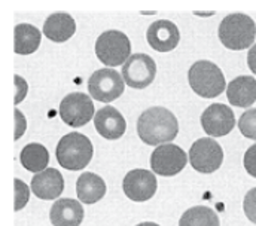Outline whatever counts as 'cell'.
I'll use <instances>...</instances> for the list:
<instances>
[{
    "instance_id": "1",
    "label": "cell",
    "mask_w": 256,
    "mask_h": 226,
    "mask_svg": "<svg viewBox=\"0 0 256 226\" xmlns=\"http://www.w3.org/2000/svg\"><path fill=\"white\" fill-rule=\"evenodd\" d=\"M179 124L173 113L164 108H150L137 119V134L149 146H160L176 138Z\"/></svg>"
},
{
    "instance_id": "2",
    "label": "cell",
    "mask_w": 256,
    "mask_h": 226,
    "mask_svg": "<svg viewBox=\"0 0 256 226\" xmlns=\"http://www.w3.org/2000/svg\"><path fill=\"white\" fill-rule=\"evenodd\" d=\"M218 34L225 48L232 51L248 50L255 42L256 24L246 14H230L222 20Z\"/></svg>"
},
{
    "instance_id": "3",
    "label": "cell",
    "mask_w": 256,
    "mask_h": 226,
    "mask_svg": "<svg viewBox=\"0 0 256 226\" xmlns=\"http://www.w3.org/2000/svg\"><path fill=\"white\" fill-rule=\"evenodd\" d=\"M192 91L202 98H214L225 91L226 82L222 70L212 61L201 60L194 62L188 72Z\"/></svg>"
},
{
    "instance_id": "4",
    "label": "cell",
    "mask_w": 256,
    "mask_h": 226,
    "mask_svg": "<svg viewBox=\"0 0 256 226\" xmlns=\"http://www.w3.org/2000/svg\"><path fill=\"white\" fill-rule=\"evenodd\" d=\"M92 143L80 132H68L57 144L56 156L58 164L66 170H84L92 158Z\"/></svg>"
},
{
    "instance_id": "5",
    "label": "cell",
    "mask_w": 256,
    "mask_h": 226,
    "mask_svg": "<svg viewBox=\"0 0 256 226\" xmlns=\"http://www.w3.org/2000/svg\"><path fill=\"white\" fill-rule=\"evenodd\" d=\"M131 44L126 33L120 30H108L97 38L96 56L108 67L121 66L130 58Z\"/></svg>"
},
{
    "instance_id": "6",
    "label": "cell",
    "mask_w": 256,
    "mask_h": 226,
    "mask_svg": "<svg viewBox=\"0 0 256 226\" xmlns=\"http://www.w3.org/2000/svg\"><path fill=\"white\" fill-rule=\"evenodd\" d=\"M126 80L114 68H100L90 76V96L102 103H110L120 98L124 92Z\"/></svg>"
},
{
    "instance_id": "7",
    "label": "cell",
    "mask_w": 256,
    "mask_h": 226,
    "mask_svg": "<svg viewBox=\"0 0 256 226\" xmlns=\"http://www.w3.org/2000/svg\"><path fill=\"white\" fill-rule=\"evenodd\" d=\"M188 156L192 168L202 174L214 172L224 162V150L220 144L210 137L198 138L191 146Z\"/></svg>"
},
{
    "instance_id": "8",
    "label": "cell",
    "mask_w": 256,
    "mask_h": 226,
    "mask_svg": "<svg viewBox=\"0 0 256 226\" xmlns=\"http://www.w3.org/2000/svg\"><path fill=\"white\" fill-rule=\"evenodd\" d=\"M121 73L130 88L143 90L154 82L156 76V64L148 54H134L126 61Z\"/></svg>"
},
{
    "instance_id": "9",
    "label": "cell",
    "mask_w": 256,
    "mask_h": 226,
    "mask_svg": "<svg viewBox=\"0 0 256 226\" xmlns=\"http://www.w3.org/2000/svg\"><path fill=\"white\" fill-rule=\"evenodd\" d=\"M188 155L178 144H160L150 155V168L155 174L170 177L186 167Z\"/></svg>"
},
{
    "instance_id": "10",
    "label": "cell",
    "mask_w": 256,
    "mask_h": 226,
    "mask_svg": "<svg viewBox=\"0 0 256 226\" xmlns=\"http://www.w3.org/2000/svg\"><path fill=\"white\" fill-rule=\"evenodd\" d=\"M60 116L72 128H79L88 124L94 116V103L84 92H72L60 103Z\"/></svg>"
},
{
    "instance_id": "11",
    "label": "cell",
    "mask_w": 256,
    "mask_h": 226,
    "mask_svg": "<svg viewBox=\"0 0 256 226\" xmlns=\"http://www.w3.org/2000/svg\"><path fill=\"white\" fill-rule=\"evenodd\" d=\"M158 183L154 172L149 170H131L122 180V189L131 201L144 202L150 200L156 192Z\"/></svg>"
},
{
    "instance_id": "12",
    "label": "cell",
    "mask_w": 256,
    "mask_h": 226,
    "mask_svg": "<svg viewBox=\"0 0 256 226\" xmlns=\"http://www.w3.org/2000/svg\"><path fill=\"white\" fill-rule=\"evenodd\" d=\"M236 125V116L232 109L226 104L214 103L208 106L201 114V126L212 137H224L232 131Z\"/></svg>"
},
{
    "instance_id": "13",
    "label": "cell",
    "mask_w": 256,
    "mask_h": 226,
    "mask_svg": "<svg viewBox=\"0 0 256 226\" xmlns=\"http://www.w3.org/2000/svg\"><path fill=\"white\" fill-rule=\"evenodd\" d=\"M146 39L152 50L158 52H170L179 45L180 32L173 21L158 20L149 26Z\"/></svg>"
},
{
    "instance_id": "14",
    "label": "cell",
    "mask_w": 256,
    "mask_h": 226,
    "mask_svg": "<svg viewBox=\"0 0 256 226\" xmlns=\"http://www.w3.org/2000/svg\"><path fill=\"white\" fill-rule=\"evenodd\" d=\"M94 125H96L97 132L108 140L121 138L127 130V122L122 113L112 106H106L96 113Z\"/></svg>"
},
{
    "instance_id": "15",
    "label": "cell",
    "mask_w": 256,
    "mask_h": 226,
    "mask_svg": "<svg viewBox=\"0 0 256 226\" xmlns=\"http://www.w3.org/2000/svg\"><path fill=\"white\" fill-rule=\"evenodd\" d=\"M64 190V178L56 168H46L32 178V192L40 200H56Z\"/></svg>"
},
{
    "instance_id": "16",
    "label": "cell",
    "mask_w": 256,
    "mask_h": 226,
    "mask_svg": "<svg viewBox=\"0 0 256 226\" xmlns=\"http://www.w3.org/2000/svg\"><path fill=\"white\" fill-rule=\"evenodd\" d=\"M85 212L76 200L63 198L52 204L50 219L54 226H79L84 220Z\"/></svg>"
},
{
    "instance_id": "17",
    "label": "cell",
    "mask_w": 256,
    "mask_h": 226,
    "mask_svg": "<svg viewBox=\"0 0 256 226\" xmlns=\"http://www.w3.org/2000/svg\"><path fill=\"white\" fill-rule=\"evenodd\" d=\"M228 102L237 108H250L256 102V79L254 76H238L226 88Z\"/></svg>"
},
{
    "instance_id": "18",
    "label": "cell",
    "mask_w": 256,
    "mask_h": 226,
    "mask_svg": "<svg viewBox=\"0 0 256 226\" xmlns=\"http://www.w3.org/2000/svg\"><path fill=\"white\" fill-rule=\"evenodd\" d=\"M76 32V22L72 15L66 12H57L46 18L44 24V34L57 44L68 40Z\"/></svg>"
},
{
    "instance_id": "19",
    "label": "cell",
    "mask_w": 256,
    "mask_h": 226,
    "mask_svg": "<svg viewBox=\"0 0 256 226\" xmlns=\"http://www.w3.org/2000/svg\"><path fill=\"white\" fill-rule=\"evenodd\" d=\"M76 194L80 202L84 204H96L106 194L104 180L94 172H82L76 182Z\"/></svg>"
},
{
    "instance_id": "20",
    "label": "cell",
    "mask_w": 256,
    "mask_h": 226,
    "mask_svg": "<svg viewBox=\"0 0 256 226\" xmlns=\"http://www.w3.org/2000/svg\"><path fill=\"white\" fill-rule=\"evenodd\" d=\"M15 44L14 51L20 56H28L39 50L42 33L38 27L30 24H18L14 30Z\"/></svg>"
},
{
    "instance_id": "21",
    "label": "cell",
    "mask_w": 256,
    "mask_h": 226,
    "mask_svg": "<svg viewBox=\"0 0 256 226\" xmlns=\"http://www.w3.org/2000/svg\"><path fill=\"white\" fill-rule=\"evenodd\" d=\"M20 161H21V166L24 168L38 174V172L46 170V167H48L50 154H48V150H46V148L44 144L30 143L21 150Z\"/></svg>"
},
{
    "instance_id": "22",
    "label": "cell",
    "mask_w": 256,
    "mask_h": 226,
    "mask_svg": "<svg viewBox=\"0 0 256 226\" xmlns=\"http://www.w3.org/2000/svg\"><path fill=\"white\" fill-rule=\"evenodd\" d=\"M179 226H220V224L218 214L212 208L206 206H196L182 214Z\"/></svg>"
},
{
    "instance_id": "23",
    "label": "cell",
    "mask_w": 256,
    "mask_h": 226,
    "mask_svg": "<svg viewBox=\"0 0 256 226\" xmlns=\"http://www.w3.org/2000/svg\"><path fill=\"white\" fill-rule=\"evenodd\" d=\"M240 132L250 140H256V109H249L240 116Z\"/></svg>"
},
{
    "instance_id": "24",
    "label": "cell",
    "mask_w": 256,
    "mask_h": 226,
    "mask_svg": "<svg viewBox=\"0 0 256 226\" xmlns=\"http://www.w3.org/2000/svg\"><path fill=\"white\" fill-rule=\"evenodd\" d=\"M14 183H15V207H14V210L18 212V210H22V208L26 207V204L28 202L30 189H28V186H27L22 180H20L18 177L14 180Z\"/></svg>"
},
{
    "instance_id": "25",
    "label": "cell",
    "mask_w": 256,
    "mask_h": 226,
    "mask_svg": "<svg viewBox=\"0 0 256 226\" xmlns=\"http://www.w3.org/2000/svg\"><path fill=\"white\" fill-rule=\"evenodd\" d=\"M243 210H244V214L248 216V219L256 224V188L250 189L246 194L244 201H243Z\"/></svg>"
},
{
    "instance_id": "26",
    "label": "cell",
    "mask_w": 256,
    "mask_h": 226,
    "mask_svg": "<svg viewBox=\"0 0 256 226\" xmlns=\"http://www.w3.org/2000/svg\"><path fill=\"white\" fill-rule=\"evenodd\" d=\"M243 166L248 171V174H250L256 178V144H252L246 150L244 158H243Z\"/></svg>"
},
{
    "instance_id": "27",
    "label": "cell",
    "mask_w": 256,
    "mask_h": 226,
    "mask_svg": "<svg viewBox=\"0 0 256 226\" xmlns=\"http://www.w3.org/2000/svg\"><path fill=\"white\" fill-rule=\"evenodd\" d=\"M15 86H16V94H15V104L21 103L27 94V82L21 76H15Z\"/></svg>"
},
{
    "instance_id": "28",
    "label": "cell",
    "mask_w": 256,
    "mask_h": 226,
    "mask_svg": "<svg viewBox=\"0 0 256 226\" xmlns=\"http://www.w3.org/2000/svg\"><path fill=\"white\" fill-rule=\"evenodd\" d=\"M26 125H27V122H26L24 114L20 112L18 109H15V140H18L24 134Z\"/></svg>"
},
{
    "instance_id": "29",
    "label": "cell",
    "mask_w": 256,
    "mask_h": 226,
    "mask_svg": "<svg viewBox=\"0 0 256 226\" xmlns=\"http://www.w3.org/2000/svg\"><path fill=\"white\" fill-rule=\"evenodd\" d=\"M248 64H249V68L252 70V73L256 74V45H254L250 50H249V54H248Z\"/></svg>"
},
{
    "instance_id": "30",
    "label": "cell",
    "mask_w": 256,
    "mask_h": 226,
    "mask_svg": "<svg viewBox=\"0 0 256 226\" xmlns=\"http://www.w3.org/2000/svg\"><path fill=\"white\" fill-rule=\"evenodd\" d=\"M195 15H200V16H210V15H214V12H194Z\"/></svg>"
},
{
    "instance_id": "31",
    "label": "cell",
    "mask_w": 256,
    "mask_h": 226,
    "mask_svg": "<svg viewBox=\"0 0 256 226\" xmlns=\"http://www.w3.org/2000/svg\"><path fill=\"white\" fill-rule=\"evenodd\" d=\"M137 226H160V225H156V224H154V222H143V224H138Z\"/></svg>"
}]
</instances>
